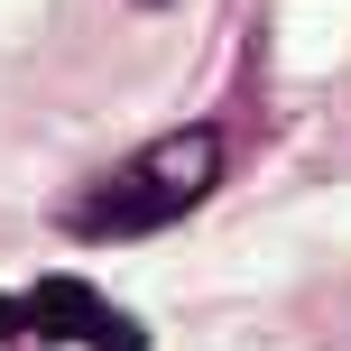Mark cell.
Returning a JSON list of instances; mask_svg holds the SVG:
<instances>
[{"label":"cell","instance_id":"6da1fadb","mask_svg":"<svg viewBox=\"0 0 351 351\" xmlns=\"http://www.w3.org/2000/svg\"><path fill=\"white\" fill-rule=\"evenodd\" d=\"M213 176H222V130L194 121V130H176V139H158L148 158H130L121 176H102L65 222L93 231V241H111V231H148V222H176L194 194H213Z\"/></svg>","mask_w":351,"mask_h":351},{"label":"cell","instance_id":"7a4b0ae2","mask_svg":"<svg viewBox=\"0 0 351 351\" xmlns=\"http://www.w3.org/2000/svg\"><path fill=\"white\" fill-rule=\"evenodd\" d=\"M28 324L47 342H74V333H102V296H93L84 278H37V296H28Z\"/></svg>","mask_w":351,"mask_h":351},{"label":"cell","instance_id":"3957f363","mask_svg":"<svg viewBox=\"0 0 351 351\" xmlns=\"http://www.w3.org/2000/svg\"><path fill=\"white\" fill-rule=\"evenodd\" d=\"M93 351H148V333L130 315H102V333H93Z\"/></svg>","mask_w":351,"mask_h":351},{"label":"cell","instance_id":"277c9868","mask_svg":"<svg viewBox=\"0 0 351 351\" xmlns=\"http://www.w3.org/2000/svg\"><path fill=\"white\" fill-rule=\"evenodd\" d=\"M19 333H37V324H28V305H19V296H0V342H19Z\"/></svg>","mask_w":351,"mask_h":351}]
</instances>
